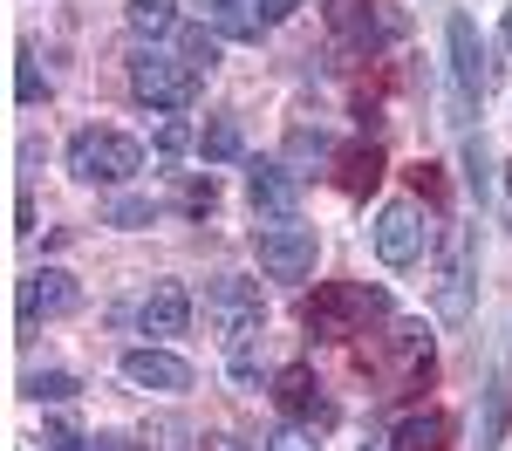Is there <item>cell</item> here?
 I'll use <instances>...</instances> for the list:
<instances>
[{
    "instance_id": "cb8c5ba5",
    "label": "cell",
    "mask_w": 512,
    "mask_h": 451,
    "mask_svg": "<svg viewBox=\"0 0 512 451\" xmlns=\"http://www.w3.org/2000/svg\"><path fill=\"white\" fill-rule=\"evenodd\" d=\"M328 158H342L335 144H328V130H287V164H328Z\"/></svg>"
},
{
    "instance_id": "ac0fdd59",
    "label": "cell",
    "mask_w": 512,
    "mask_h": 451,
    "mask_svg": "<svg viewBox=\"0 0 512 451\" xmlns=\"http://www.w3.org/2000/svg\"><path fill=\"white\" fill-rule=\"evenodd\" d=\"M123 21H130L137 35H151V41L185 28V21H178V0H130V7H123Z\"/></svg>"
},
{
    "instance_id": "f546056e",
    "label": "cell",
    "mask_w": 512,
    "mask_h": 451,
    "mask_svg": "<svg viewBox=\"0 0 512 451\" xmlns=\"http://www.w3.org/2000/svg\"><path fill=\"white\" fill-rule=\"evenodd\" d=\"M410 185H417V199L444 205V171H437V164H417V171H410Z\"/></svg>"
},
{
    "instance_id": "52a82bcc",
    "label": "cell",
    "mask_w": 512,
    "mask_h": 451,
    "mask_svg": "<svg viewBox=\"0 0 512 451\" xmlns=\"http://www.w3.org/2000/svg\"><path fill=\"white\" fill-rule=\"evenodd\" d=\"M253 246H260V267L274 274V281H308L315 274V226H301V219H274V226H260L253 233Z\"/></svg>"
},
{
    "instance_id": "8992f818",
    "label": "cell",
    "mask_w": 512,
    "mask_h": 451,
    "mask_svg": "<svg viewBox=\"0 0 512 451\" xmlns=\"http://www.w3.org/2000/svg\"><path fill=\"white\" fill-rule=\"evenodd\" d=\"M369 369H390L396 390H424L437 376V356H431V328L424 322H390L383 328V349L376 356H362Z\"/></svg>"
},
{
    "instance_id": "3957f363",
    "label": "cell",
    "mask_w": 512,
    "mask_h": 451,
    "mask_svg": "<svg viewBox=\"0 0 512 451\" xmlns=\"http://www.w3.org/2000/svg\"><path fill=\"white\" fill-rule=\"evenodd\" d=\"M144 171V144L137 137H123V130H76L69 137V178L76 185H123V178H137Z\"/></svg>"
},
{
    "instance_id": "e0dca14e",
    "label": "cell",
    "mask_w": 512,
    "mask_h": 451,
    "mask_svg": "<svg viewBox=\"0 0 512 451\" xmlns=\"http://www.w3.org/2000/svg\"><path fill=\"white\" fill-rule=\"evenodd\" d=\"M335 185H342L349 199H369V192L383 185V151H376V144H349V151L335 158Z\"/></svg>"
},
{
    "instance_id": "9a60e30c",
    "label": "cell",
    "mask_w": 512,
    "mask_h": 451,
    "mask_svg": "<svg viewBox=\"0 0 512 451\" xmlns=\"http://www.w3.org/2000/svg\"><path fill=\"white\" fill-rule=\"evenodd\" d=\"M185 322H192V294L178 281H158L144 301H137V328L151 335V342H164V335H185Z\"/></svg>"
},
{
    "instance_id": "d590c367",
    "label": "cell",
    "mask_w": 512,
    "mask_h": 451,
    "mask_svg": "<svg viewBox=\"0 0 512 451\" xmlns=\"http://www.w3.org/2000/svg\"><path fill=\"white\" fill-rule=\"evenodd\" d=\"M499 35H506V48H512V7H506V28H499Z\"/></svg>"
},
{
    "instance_id": "1f68e13d",
    "label": "cell",
    "mask_w": 512,
    "mask_h": 451,
    "mask_svg": "<svg viewBox=\"0 0 512 451\" xmlns=\"http://www.w3.org/2000/svg\"><path fill=\"white\" fill-rule=\"evenodd\" d=\"M253 7H260V21H267V28H280V21H294V7H301V0H253Z\"/></svg>"
},
{
    "instance_id": "484cf974",
    "label": "cell",
    "mask_w": 512,
    "mask_h": 451,
    "mask_svg": "<svg viewBox=\"0 0 512 451\" xmlns=\"http://www.w3.org/2000/svg\"><path fill=\"white\" fill-rule=\"evenodd\" d=\"M465 185H472V199L492 192V158H485V137H465Z\"/></svg>"
},
{
    "instance_id": "d4e9b609",
    "label": "cell",
    "mask_w": 512,
    "mask_h": 451,
    "mask_svg": "<svg viewBox=\"0 0 512 451\" xmlns=\"http://www.w3.org/2000/svg\"><path fill=\"white\" fill-rule=\"evenodd\" d=\"M178 48H185V62H192L198 76L219 69V35H212V28H178Z\"/></svg>"
},
{
    "instance_id": "7c38bea8",
    "label": "cell",
    "mask_w": 512,
    "mask_h": 451,
    "mask_svg": "<svg viewBox=\"0 0 512 451\" xmlns=\"http://www.w3.org/2000/svg\"><path fill=\"white\" fill-rule=\"evenodd\" d=\"M123 383H137V390H158V397H178V390H192V363L185 356H171L158 342H144V349H123Z\"/></svg>"
},
{
    "instance_id": "7402d4cb",
    "label": "cell",
    "mask_w": 512,
    "mask_h": 451,
    "mask_svg": "<svg viewBox=\"0 0 512 451\" xmlns=\"http://www.w3.org/2000/svg\"><path fill=\"white\" fill-rule=\"evenodd\" d=\"M151 219H158V199H144V192H123V199L103 205V226H123V233H137Z\"/></svg>"
},
{
    "instance_id": "9c48e42d",
    "label": "cell",
    "mask_w": 512,
    "mask_h": 451,
    "mask_svg": "<svg viewBox=\"0 0 512 451\" xmlns=\"http://www.w3.org/2000/svg\"><path fill=\"white\" fill-rule=\"evenodd\" d=\"M431 301H437V322H465V315H472V240H465L458 226L444 233V246H437Z\"/></svg>"
},
{
    "instance_id": "83f0119b",
    "label": "cell",
    "mask_w": 512,
    "mask_h": 451,
    "mask_svg": "<svg viewBox=\"0 0 512 451\" xmlns=\"http://www.w3.org/2000/svg\"><path fill=\"white\" fill-rule=\"evenodd\" d=\"M192 151V123L185 117H164L158 123V158H185Z\"/></svg>"
},
{
    "instance_id": "ffe728a7",
    "label": "cell",
    "mask_w": 512,
    "mask_h": 451,
    "mask_svg": "<svg viewBox=\"0 0 512 451\" xmlns=\"http://www.w3.org/2000/svg\"><path fill=\"white\" fill-rule=\"evenodd\" d=\"M198 151H205V164H239V158H246V137H239L233 117H212V123H205V137H198Z\"/></svg>"
},
{
    "instance_id": "f1b7e54d",
    "label": "cell",
    "mask_w": 512,
    "mask_h": 451,
    "mask_svg": "<svg viewBox=\"0 0 512 451\" xmlns=\"http://www.w3.org/2000/svg\"><path fill=\"white\" fill-rule=\"evenodd\" d=\"M267 451H321V445H315V431H308V424H294V417H287L274 438H267Z\"/></svg>"
},
{
    "instance_id": "603a6c76",
    "label": "cell",
    "mask_w": 512,
    "mask_h": 451,
    "mask_svg": "<svg viewBox=\"0 0 512 451\" xmlns=\"http://www.w3.org/2000/svg\"><path fill=\"white\" fill-rule=\"evenodd\" d=\"M14 103H48V76L35 69V48H14Z\"/></svg>"
},
{
    "instance_id": "4dcf8cb0",
    "label": "cell",
    "mask_w": 512,
    "mask_h": 451,
    "mask_svg": "<svg viewBox=\"0 0 512 451\" xmlns=\"http://www.w3.org/2000/svg\"><path fill=\"white\" fill-rule=\"evenodd\" d=\"M212 205H219V185H212V178H192V185H185V212H198V219H205Z\"/></svg>"
},
{
    "instance_id": "7a4b0ae2",
    "label": "cell",
    "mask_w": 512,
    "mask_h": 451,
    "mask_svg": "<svg viewBox=\"0 0 512 451\" xmlns=\"http://www.w3.org/2000/svg\"><path fill=\"white\" fill-rule=\"evenodd\" d=\"M205 322L219 335V349L239 356V349H253V335L267 328V301H260V287L239 281V274H219V281L205 287Z\"/></svg>"
},
{
    "instance_id": "8fae6325",
    "label": "cell",
    "mask_w": 512,
    "mask_h": 451,
    "mask_svg": "<svg viewBox=\"0 0 512 451\" xmlns=\"http://www.w3.org/2000/svg\"><path fill=\"white\" fill-rule=\"evenodd\" d=\"M246 199L260 219H294V205H301V171L280 158H253L246 164Z\"/></svg>"
},
{
    "instance_id": "6da1fadb",
    "label": "cell",
    "mask_w": 512,
    "mask_h": 451,
    "mask_svg": "<svg viewBox=\"0 0 512 451\" xmlns=\"http://www.w3.org/2000/svg\"><path fill=\"white\" fill-rule=\"evenodd\" d=\"M301 322L315 342H355V335H369V328H390V294L369 281H328L315 287V301L301 308Z\"/></svg>"
},
{
    "instance_id": "4fadbf2b",
    "label": "cell",
    "mask_w": 512,
    "mask_h": 451,
    "mask_svg": "<svg viewBox=\"0 0 512 451\" xmlns=\"http://www.w3.org/2000/svg\"><path fill=\"white\" fill-rule=\"evenodd\" d=\"M451 82H458V103H478L485 96V82H492V69H485V41H478V21L472 14H451Z\"/></svg>"
},
{
    "instance_id": "5bb4252c",
    "label": "cell",
    "mask_w": 512,
    "mask_h": 451,
    "mask_svg": "<svg viewBox=\"0 0 512 451\" xmlns=\"http://www.w3.org/2000/svg\"><path fill=\"white\" fill-rule=\"evenodd\" d=\"M274 404L287 410L294 424H335V404L321 397V383H315V369H308V363L274 369Z\"/></svg>"
},
{
    "instance_id": "e575fe53",
    "label": "cell",
    "mask_w": 512,
    "mask_h": 451,
    "mask_svg": "<svg viewBox=\"0 0 512 451\" xmlns=\"http://www.w3.org/2000/svg\"><path fill=\"white\" fill-rule=\"evenodd\" d=\"M212 451H246V445H239L233 431H219V438H212Z\"/></svg>"
},
{
    "instance_id": "277c9868",
    "label": "cell",
    "mask_w": 512,
    "mask_h": 451,
    "mask_svg": "<svg viewBox=\"0 0 512 451\" xmlns=\"http://www.w3.org/2000/svg\"><path fill=\"white\" fill-rule=\"evenodd\" d=\"M130 89H137V103H151V110H192L198 96H205V76H198L185 55L137 48V55H130Z\"/></svg>"
},
{
    "instance_id": "2e32d148",
    "label": "cell",
    "mask_w": 512,
    "mask_h": 451,
    "mask_svg": "<svg viewBox=\"0 0 512 451\" xmlns=\"http://www.w3.org/2000/svg\"><path fill=\"white\" fill-rule=\"evenodd\" d=\"M451 431H458V424H451L444 410H410V417L390 431V451H444Z\"/></svg>"
},
{
    "instance_id": "44dd1931",
    "label": "cell",
    "mask_w": 512,
    "mask_h": 451,
    "mask_svg": "<svg viewBox=\"0 0 512 451\" xmlns=\"http://www.w3.org/2000/svg\"><path fill=\"white\" fill-rule=\"evenodd\" d=\"M76 376H69V369H35V376H28V383H21V397H28V404H76Z\"/></svg>"
},
{
    "instance_id": "ba28073f",
    "label": "cell",
    "mask_w": 512,
    "mask_h": 451,
    "mask_svg": "<svg viewBox=\"0 0 512 451\" xmlns=\"http://www.w3.org/2000/svg\"><path fill=\"white\" fill-rule=\"evenodd\" d=\"M431 246V226H424V205L417 199H390L376 212V260L383 267H417Z\"/></svg>"
},
{
    "instance_id": "5b68a950",
    "label": "cell",
    "mask_w": 512,
    "mask_h": 451,
    "mask_svg": "<svg viewBox=\"0 0 512 451\" xmlns=\"http://www.w3.org/2000/svg\"><path fill=\"white\" fill-rule=\"evenodd\" d=\"M328 21H335V35L349 41L355 55H369V62L410 35V14L390 7V0H335V7H328Z\"/></svg>"
},
{
    "instance_id": "4316f807",
    "label": "cell",
    "mask_w": 512,
    "mask_h": 451,
    "mask_svg": "<svg viewBox=\"0 0 512 451\" xmlns=\"http://www.w3.org/2000/svg\"><path fill=\"white\" fill-rule=\"evenodd\" d=\"M41 451H96V438H82L69 417H55V424L41 431Z\"/></svg>"
},
{
    "instance_id": "d6986e66",
    "label": "cell",
    "mask_w": 512,
    "mask_h": 451,
    "mask_svg": "<svg viewBox=\"0 0 512 451\" xmlns=\"http://www.w3.org/2000/svg\"><path fill=\"white\" fill-rule=\"evenodd\" d=\"M506 438V376L492 369V383H485V410H478V451H499Z\"/></svg>"
},
{
    "instance_id": "30bf717a",
    "label": "cell",
    "mask_w": 512,
    "mask_h": 451,
    "mask_svg": "<svg viewBox=\"0 0 512 451\" xmlns=\"http://www.w3.org/2000/svg\"><path fill=\"white\" fill-rule=\"evenodd\" d=\"M76 308H82V281L69 267H35V274L21 281V328L62 322V315H76Z\"/></svg>"
},
{
    "instance_id": "d6a6232c",
    "label": "cell",
    "mask_w": 512,
    "mask_h": 451,
    "mask_svg": "<svg viewBox=\"0 0 512 451\" xmlns=\"http://www.w3.org/2000/svg\"><path fill=\"white\" fill-rule=\"evenodd\" d=\"M14 233H35V205H28V192L14 199Z\"/></svg>"
},
{
    "instance_id": "836d02e7",
    "label": "cell",
    "mask_w": 512,
    "mask_h": 451,
    "mask_svg": "<svg viewBox=\"0 0 512 451\" xmlns=\"http://www.w3.org/2000/svg\"><path fill=\"white\" fill-rule=\"evenodd\" d=\"M205 7H212V21H219V14H233V7H253V0H205Z\"/></svg>"
},
{
    "instance_id": "8d00e7d4",
    "label": "cell",
    "mask_w": 512,
    "mask_h": 451,
    "mask_svg": "<svg viewBox=\"0 0 512 451\" xmlns=\"http://www.w3.org/2000/svg\"><path fill=\"white\" fill-rule=\"evenodd\" d=\"M506 199H512V164H506Z\"/></svg>"
}]
</instances>
